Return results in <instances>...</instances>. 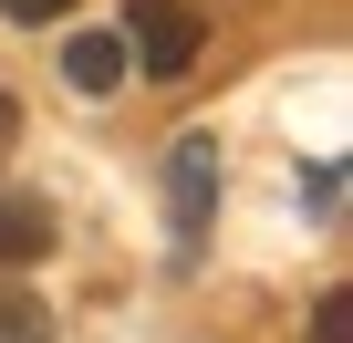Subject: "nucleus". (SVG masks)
I'll use <instances>...</instances> for the list:
<instances>
[{"label":"nucleus","mask_w":353,"mask_h":343,"mask_svg":"<svg viewBox=\"0 0 353 343\" xmlns=\"http://www.w3.org/2000/svg\"><path fill=\"white\" fill-rule=\"evenodd\" d=\"M0 11H11V21H63L73 0H0Z\"/></svg>","instance_id":"0eeeda50"},{"label":"nucleus","mask_w":353,"mask_h":343,"mask_svg":"<svg viewBox=\"0 0 353 343\" xmlns=\"http://www.w3.org/2000/svg\"><path fill=\"white\" fill-rule=\"evenodd\" d=\"M0 343H52V302H32V291H0Z\"/></svg>","instance_id":"39448f33"},{"label":"nucleus","mask_w":353,"mask_h":343,"mask_svg":"<svg viewBox=\"0 0 353 343\" xmlns=\"http://www.w3.org/2000/svg\"><path fill=\"white\" fill-rule=\"evenodd\" d=\"M11 135H21V104H11V94H0V156H11Z\"/></svg>","instance_id":"6e6552de"},{"label":"nucleus","mask_w":353,"mask_h":343,"mask_svg":"<svg viewBox=\"0 0 353 343\" xmlns=\"http://www.w3.org/2000/svg\"><path fill=\"white\" fill-rule=\"evenodd\" d=\"M208 198H219V135H176V166H166V208H176V260L208 239Z\"/></svg>","instance_id":"f03ea898"},{"label":"nucleus","mask_w":353,"mask_h":343,"mask_svg":"<svg viewBox=\"0 0 353 343\" xmlns=\"http://www.w3.org/2000/svg\"><path fill=\"white\" fill-rule=\"evenodd\" d=\"M63 73H73V94H114L125 84V42L114 32H73L63 42Z\"/></svg>","instance_id":"20e7f679"},{"label":"nucleus","mask_w":353,"mask_h":343,"mask_svg":"<svg viewBox=\"0 0 353 343\" xmlns=\"http://www.w3.org/2000/svg\"><path fill=\"white\" fill-rule=\"evenodd\" d=\"M208 52V21H198V0H135V63L156 84H188Z\"/></svg>","instance_id":"f257e3e1"},{"label":"nucleus","mask_w":353,"mask_h":343,"mask_svg":"<svg viewBox=\"0 0 353 343\" xmlns=\"http://www.w3.org/2000/svg\"><path fill=\"white\" fill-rule=\"evenodd\" d=\"M312 343H353V302H343V291H322V312H312Z\"/></svg>","instance_id":"423d86ee"},{"label":"nucleus","mask_w":353,"mask_h":343,"mask_svg":"<svg viewBox=\"0 0 353 343\" xmlns=\"http://www.w3.org/2000/svg\"><path fill=\"white\" fill-rule=\"evenodd\" d=\"M52 250V198H0V271H32Z\"/></svg>","instance_id":"7ed1b4c3"}]
</instances>
